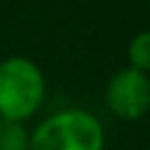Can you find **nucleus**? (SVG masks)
I'll return each instance as SVG.
<instances>
[{"label": "nucleus", "instance_id": "1", "mask_svg": "<svg viewBox=\"0 0 150 150\" xmlns=\"http://www.w3.org/2000/svg\"><path fill=\"white\" fill-rule=\"evenodd\" d=\"M47 94L42 68L28 56H7L0 61V120L26 122L33 117Z\"/></svg>", "mask_w": 150, "mask_h": 150}, {"label": "nucleus", "instance_id": "2", "mask_svg": "<svg viewBox=\"0 0 150 150\" xmlns=\"http://www.w3.org/2000/svg\"><path fill=\"white\" fill-rule=\"evenodd\" d=\"M101 120L82 108H66L45 117L30 131V150H103Z\"/></svg>", "mask_w": 150, "mask_h": 150}, {"label": "nucleus", "instance_id": "3", "mask_svg": "<svg viewBox=\"0 0 150 150\" xmlns=\"http://www.w3.org/2000/svg\"><path fill=\"white\" fill-rule=\"evenodd\" d=\"M105 105L120 120H141L150 105V80L148 73L124 66L105 87Z\"/></svg>", "mask_w": 150, "mask_h": 150}, {"label": "nucleus", "instance_id": "4", "mask_svg": "<svg viewBox=\"0 0 150 150\" xmlns=\"http://www.w3.org/2000/svg\"><path fill=\"white\" fill-rule=\"evenodd\" d=\"M0 150H30V131L23 122L0 120Z\"/></svg>", "mask_w": 150, "mask_h": 150}, {"label": "nucleus", "instance_id": "5", "mask_svg": "<svg viewBox=\"0 0 150 150\" xmlns=\"http://www.w3.org/2000/svg\"><path fill=\"white\" fill-rule=\"evenodd\" d=\"M127 54H129V66L131 68H138L143 73H148L150 68V33L148 30H138L129 47H127Z\"/></svg>", "mask_w": 150, "mask_h": 150}]
</instances>
